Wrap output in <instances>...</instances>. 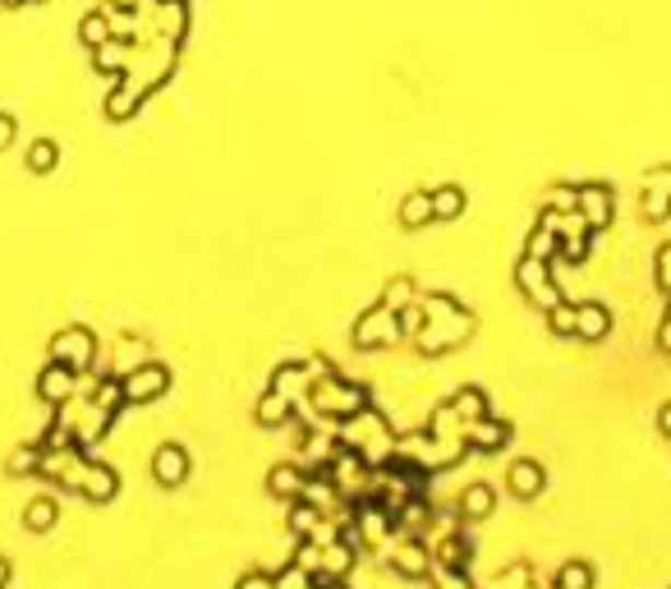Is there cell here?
Wrapping results in <instances>:
<instances>
[{"mask_svg":"<svg viewBox=\"0 0 671 589\" xmlns=\"http://www.w3.org/2000/svg\"><path fill=\"white\" fill-rule=\"evenodd\" d=\"M304 484H308V474L299 466H276L272 474H267V488H272L276 497H285V502L304 497Z\"/></svg>","mask_w":671,"mask_h":589,"instance_id":"obj_17","label":"cell"},{"mask_svg":"<svg viewBox=\"0 0 671 589\" xmlns=\"http://www.w3.org/2000/svg\"><path fill=\"white\" fill-rule=\"evenodd\" d=\"M575 332L589 337V341H598L602 332H608V314H602V309H579V314H575Z\"/></svg>","mask_w":671,"mask_h":589,"instance_id":"obj_23","label":"cell"},{"mask_svg":"<svg viewBox=\"0 0 671 589\" xmlns=\"http://www.w3.org/2000/svg\"><path fill=\"white\" fill-rule=\"evenodd\" d=\"M336 443H345L350 451H360L373 470L387 466L391 456H396V433H391V424L377 410H368V405L360 414H350V420H341V428H336Z\"/></svg>","mask_w":671,"mask_h":589,"instance_id":"obj_1","label":"cell"},{"mask_svg":"<svg viewBox=\"0 0 671 589\" xmlns=\"http://www.w3.org/2000/svg\"><path fill=\"white\" fill-rule=\"evenodd\" d=\"M120 387H125V405H143V401L162 397V391L170 387V374L162 364H143V368H133Z\"/></svg>","mask_w":671,"mask_h":589,"instance_id":"obj_7","label":"cell"},{"mask_svg":"<svg viewBox=\"0 0 671 589\" xmlns=\"http://www.w3.org/2000/svg\"><path fill=\"white\" fill-rule=\"evenodd\" d=\"M658 345H662V351H667V355H671V314H667V318H662V337H658Z\"/></svg>","mask_w":671,"mask_h":589,"instance_id":"obj_26","label":"cell"},{"mask_svg":"<svg viewBox=\"0 0 671 589\" xmlns=\"http://www.w3.org/2000/svg\"><path fill=\"white\" fill-rule=\"evenodd\" d=\"M56 516H60L56 497H33L28 507H24V526H28L33 534H47V530L56 526Z\"/></svg>","mask_w":671,"mask_h":589,"instance_id":"obj_20","label":"cell"},{"mask_svg":"<svg viewBox=\"0 0 671 589\" xmlns=\"http://www.w3.org/2000/svg\"><path fill=\"white\" fill-rule=\"evenodd\" d=\"M318 378H322V374H308V364H285L281 374L272 378V391H281L285 401H295V405H299V401L308 397V387L318 382Z\"/></svg>","mask_w":671,"mask_h":589,"instance_id":"obj_12","label":"cell"},{"mask_svg":"<svg viewBox=\"0 0 671 589\" xmlns=\"http://www.w3.org/2000/svg\"><path fill=\"white\" fill-rule=\"evenodd\" d=\"M464 443L474 451H502L510 443V424L506 420H492V414H483V420H474L464 428Z\"/></svg>","mask_w":671,"mask_h":589,"instance_id":"obj_10","label":"cell"},{"mask_svg":"<svg viewBox=\"0 0 671 589\" xmlns=\"http://www.w3.org/2000/svg\"><path fill=\"white\" fill-rule=\"evenodd\" d=\"M79 493H83L87 502H110V497L120 493V474L110 470V466H102V461H93V456H87L83 479H79Z\"/></svg>","mask_w":671,"mask_h":589,"instance_id":"obj_9","label":"cell"},{"mask_svg":"<svg viewBox=\"0 0 671 589\" xmlns=\"http://www.w3.org/2000/svg\"><path fill=\"white\" fill-rule=\"evenodd\" d=\"M254 414H258V424H262V428H285L290 420H295V401H285L281 391L267 387V397L258 401V410H254Z\"/></svg>","mask_w":671,"mask_h":589,"instance_id":"obj_16","label":"cell"},{"mask_svg":"<svg viewBox=\"0 0 671 589\" xmlns=\"http://www.w3.org/2000/svg\"><path fill=\"white\" fill-rule=\"evenodd\" d=\"M290 534H295L299 543H331L336 534H341V526H336V520H327L318 507H313V502H304V497H295L290 502Z\"/></svg>","mask_w":671,"mask_h":589,"instance_id":"obj_4","label":"cell"},{"mask_svg":"<svg viewBox=\"0 0 671 589\" xmlns=\"http://www.w3.org/2000/svg\"><path fill=\"white\" fill-rule=\"evenodd\" d=\"M37 391H42V401L47 405H70L79 397V374L74 368H64V364H47L42 368V378H37Z\"/></svg>","mask_w":671,"mask_h":589,"instance_id":"obj_8","label":"cell"},{"mask_svg":"<svg viewBox=\"0 0 671 589\" xmlns=\"http://www.w3.org/2000/svg\"><path fill=\"white\" fill-rule=\"evenodd\" d=\"M350 566H354V543H350L345 534H336L331 543H322V576L345 580Z\"/></svg>","mask_w":671,"mask_h":589,"instance_id":"obj_13","label":"cell"},{"mask_svg":"<svg viewBox=\"0 0 671 589\" xmlns=\"http://www.w3.org/2000/svg\"><path fill=\"white\" fill-rule=\"evenodd\" d=\"M350 530L360 534L364 543H373V549H382V543L396 534V511L387 507V502L364 497V502H354V520H350Z\"/></svg>","mask_w":671,"mask_h":589,"instance_id":"obj_3","label":"cell"},{"mask_svg":"<svg viewBox=\"0 0 671 589\" xmlns=\"http://www.w3.org/2000/svg\"><path fill=\"white\" fill-rule=\"evenodd\" d=\"M464 562H469V543L456 530L442 534V543L433 549V566H442V572H464Z\"/></svg>","mask_w":671,"mask_h":589,"instance_id":"obj_18","label":"cell"},{"mask_svg":"<svg viewBox=\"0 0 671 589\" xmlns=\"http://www.w3.org/2000/svg\"><path fill=\"white\" fill-rule=\"evenodd\" d=\"M492 507H497V493H492V484H469L464 497H460V516L464 520H483V516H492Z\"/></svg>","mask_w":671,"mask_h":589,"instance_id":"obj_19","label":"cell"},{"mask_svg":"<svg viewBox=\"0 0 671 589\" xmlns=\"http://www.w3.org/2000/svg\"><path fill=\"white\" fill-rule=\"evenodd\" d=\"M543 484H548V470H543L539 461H516V466L506 470V488L516 493L520 502L539 497V493H543Z\"/></svg>","mask_w":671,"mask_h":589,"instance_id":"obj_11","label":"cell"},{"mask_svg":"<svg viewBox=\"0 0 671 589\" xmlns=\"http://www.w3.org/2000/svg\"><path fill=\"white\" fill-rule=\"evenodd\" d=\"M235 589H276V576H262V572H249Z\"/></svg>","mask_w":671,"mask_h":589,"instance_id":"obj_25","label":"cell"},{"mask_svg":"<svg viewBox=\"0 0 671 589\" xmlns=\"http://www.w3.org/2000/svg\"><path fill=\"white\" fill-rule=\"evenodd\" d=\"M10 580V562H0V585H5Z\"/></svg>","mask_w":671,"mask_h":589,"instance_id":"obj_29","label":"cell"},{"mask_svg":"<svg viewBox=\"0 0 671 589\" xmlns=\"http://www.w3.org/2000/svg\"><path fill=\"white\" fill-rule=\"evenodd\" d=\"M446 405H451V410L460 414V420H464V424H474V420H483V414H487V401H483V391H474V387H464V391H456V397H451V401H446Z\"/></svg>","mask_w":671,"mask_h":589,"instance_id":"obj_21","label":"cell"},{"mask_svg":"<svg viewBox=\"0 0 671 589\" xmlns=\"http://www.w3.org/2000/svg\"><path fill=\"white\" fill-rule=\"evenodd\" d=\"M51 360L64 364V368H74V374H87V368H93V360H97V341L87 337V332H64L51 345Z\"/></svg>","mask_w":671,"mask_h":589,"instance_id":"obj_6","label":"cell"},{"mask_svg":"<svg viewBox=\"0 0 671 589\" xmlns=\"http://www.w3.org/2000/svg\"><path fill=\"white\" fill-rule=\"evenodd\" d=\"M396 337H400V322L391 314H368L360 322V332H354V341H360V345H391Z\"/></svg>","mask_w":671,"mask_h":589,"instance_id":"obj_15","label":"cell"},{"mask_svg":"<svg viewBox=\"0 0 671 589\" xmlns=\"http://www.w3.org/2000/svg\"><path fill=\"white\" fill-rule=\"evenodd\" d=\"M658 428H662L667 438H671V405H662V410H658Z\"/></svg>","mask_w":671,"mask_h":589,"instance_id":"obj_27","label":"cell"},{"mask_svg":"<svg viewBox=\"0 0 671 589\" xmlns=\"http://www.w3.org/2000/svg\"><path fill=\"white\" fill-rule=\"evenodd\" d=\"M382 562L391 566V572H400V576H410V580H423V576H433V553L423 549V539L419 534H391L382 549Z\"/></svg>","mask_w":671,"mask_h":589,"instance_id":"obj_2","label":"cell"},{"mask_svg":"<svg viewBox=\"0 0 671 589\" xmlns=\"http://www.w3.org/2000/svg\"><path fill=\"white\" fill-rule=\"evenodd\" d=\"M428 520H433V511H428V502H423V493L405 497L396 507V530L400 534H423V530H428Z\"/></svg>","mask_w":671,"mask_h":589,"instance_id":"obj_14","label":"cell"},{"mask_svg":"<svg viewBox=\"0 0 671 589\" xmlns=\"http://www.w3.org/2000/svg\"><path fill=\"white\" fill-rule=\"evenodd\" d=\"M37 466H42V443H37V447H28V451H19L14 461H10V470H14V474H28V470H37Z\"/></svg>","mask_w":671,"mask_h":589,"instance_id":"obj_24","label":"cell"},{"mask_svg":"<svg viewBox=\"0 0 671 589\" xmlns=\"http://www.w3.org/2000/svg\"><path fill=\"white\" fill-rule=\"evenodd\" d=\"M556 589H593V566L589 562H566L562 572H556Z\"/></svg>","mask_w":671,"mask_h":589,"instance_id":"obj_22","label":"cell"},{"mask_svg":"<svg viewBox=\"0 0 671 589\" xmlns=\"http://www.w3.org/2000/svg\"><path fill=\"white\" fill-rule=\"evenodd\" d=\"M189 470H193V461H189V451L180 443H162L152 451V479L162 488H180L189 479Z\"/></svg>","mask_w":671,"mask_h":589,"instance_id":"obj_5","label":"cell"},{"mask_svg":"<svg viewBox=\"0 0 671 589\" xmlns=\"http://www.w3.org/2000/svg\"><path fill=\"white\" fill-rule=\"evenodd\" d=\"M318 589H350V585H345V580H331V576H322V580H318Z\"/></svg>","mask_w":671,"mask_h":589,"instance_id":"obj_28","label":"cell"}]
</instances>
